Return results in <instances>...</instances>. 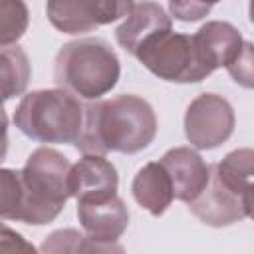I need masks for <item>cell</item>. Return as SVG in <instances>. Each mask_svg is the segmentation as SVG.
<instances>
[{
	"mask_svg": "<svg viewBox=\"0 0 254 254\" xmlns=\"http://www.w3.org/2000/svg\"><path fill=\"white\" fill-rule=\"evenodd\" d=\"M171 16L157 2H131V8L115 30L117 44L131 56L155 34L171 30Z\"/></svg>",
	"mask_w": 254,
	"mask_h": 254,
	"instance_id": "13",
	"label": "cell"
},
{
	"mask_svg": "<svg viewBox=\"0 0 254 254\" xmlns=\"http://www.w3.org/2000/svg\"><path fill=\"white\" fill-rule=\"evenodd\" d=\"M24 206L22 177L16 169L0 167V218L20 220Z\"/></svg>",
	"mask_w": 254,
	"mask_h": 254,
	"instance_id": "18",
	"label": "cell"
},
{
	"mask_svg": "<svg viewBox=\"0 0 254 254\" xmlns=\"http://www.w3.org/2000/svg\"><path fill=\"white\" fill-rule=\"evenodd\" d=\"M119 177L105 157L83 155L77 163L71 165L67 177L69 196L75 200H95L117 194Z\"/></svg>",
	"mask_w": 254,
	"mask_h": 254,
	"instance_id": "10",
	"label": "cell"
},
{
	"mask_svg": "<svg viewBox=\"0 0 254 254\" xmlns=\"http://www.w3.org/2000/svg\"><path fill=\"white\" fill-rule=\"evenodd\" d=\"M135 58L163 81L198 83L208 77L196 60L192 36L173 32V28L149 38L135 52Z\"/></svg>",
	"mask_w": 254,
	"mask_h": 254,
	"instance_id": "5",
	"label": "cell"
},
{
	"mask_svg": "<svg viewBox=\"0 0 254 254\" xmlns=\"http://www.w3.org/2000/svg\"><path fill=\"white\" fill-rule=\"evenodd\" d=\"M73 254H125V248L119 242H103V240H93L89 236H81L77 242V248Z\"/></svg>",
	"mask_w": 254,
	"mask_h": 254,
	"instance_id": "23",
	"label": "cell"
},
{
	"mask_svg": "<svg viewBox=\"0 0 254 254\" xmlns=\"http://www.w3.org/2000/svg\"><path fill=\"white\" fill-rule=\"evenodd\" d=\"M234 109L230 101L218 93L196 95L185 111V137L190 147L210 151L226 143L234 131Z\"/></svg>",
	"mask_w": 254,
	"mask_h": 254,
	"instance_id": "6",
	"label": "cell"
},
{
	"mask_svg": "<svg viewBox=\"0 0 254 254\" xmlns=\"http://www.w3.org/2000/svg\"><path fill=\"white\" fill-rule=\"evenodd\" d=\"M30 22L28 6L20 0H0V46H18Z\"/></svg>",
	"mask_w": 254,
	"mask_h": 254,
	"instance_id": "17",
	"label": "cell"
},
{
	"mask_svg": "<svg viewBox=\"0 0 254 254\" xmlns=\"http://www.w3.org/2000/svg\"><path fill=\"white\" fill-rule=\"evenodd\" d=\"M0 254H38V248L20 232L0 222Z\"/></svg>",
	"mask_w": 254,
	"mask_h": 254,
	"instance_id": "20",
	"label": "cell"
},
{
	"mask_svg": "<svg viewBox=\"0 0 254 254\" xmlns=\"http://www.w3.org/2000/svg\"><path fill=\"white\" fill-rule=\"evenodd\" d=\"M131 2H87V0H50L46 16L64 34H85L99 26L125 18Z\"/></svg>",
	"mask_w": 254,
	"mask_h": 254,
	"instance_id": "7",
	"label": "cell"
},
{
	"mask_svg": "<svg viewBox=\"0 0 254 254\" xmlns=\"http://www.w3.org/2000/svg\"><path fill=\"white\" fill-rule=\"evenodd\" d=\"M157 135V115L151 103L135 93H119L83 107V125L73 143L83 155L125 153L147 149Z\"/></svg>",
	"mask_w": 254,
	"mask_h": 254,
	"instance_id": "1",
	"label": "cell"
},
{
	"mask_svg": "<svg viewBox=\"0 0 254 254\" xmlns=\"http://www.w3.org/2000/svg\"><path fill=\"white\" fill-rule=\"evenodd\" d=\"M190 36L196 60L208 75L220 67H228L240 56L246 42L238 28L220 20L206 22Z\"/></svg>",
	"mask_w": 254,
	"mask_h": 254,
	"instance_id": "8",
	"label": "cell"
},
{
	"mask_svg": "<svg viewBox=\"0 0 254 254\" xmlns=\"http://www.w3.org/2000/svg\"><path fill=\"white\" fill-rule=\"evenodd\" d=\"M119 73V58L103 38L71 40L54 58V81L77 99H101L117 85Z\"/></svg>",
	"mask_w": 254,
	"mask_h": 254,
	"instance_id": "2",
	"label": "cell"
},
{
	"mask_svg": "<svg viewBox=\"0 0 254 254\" xmlns=\"http://www.w3.org/2000/svg\"><path fill=\"white\" fill-rule=\"evenodd\" d=\"M14 123L32 141L73 145L81 133L83 105L60 87L34 89L20 99L14 111Z\"/></svg>",
	"mask_w": 254,
	"mask_h": 254,
	"instance_id": "4",
	"label": "cell"
},
{
	"mask_svg": "<svg viewBox=\"0 0 254 254\" xmlns=\"http://www.w3.org/2000/svg\"><path fill=\"white\" fill-rule=\"evenodd\" d=\"M81 236L77 228H58L42 240L38 254H73Z\"/></svg>",
	"mask_w": 254,
	"mask_h": 254,
	"instance_id": "19",
	"label": "cell"
},
{
	"mask_svg": "<svg viewBox=\"0 0 254 254\" xmlns=\"http://www.w3.org/2000/svg\"><path fill=\"white\" fill-rule=\"evenodd\" d=\"M226 69L238 85H242L246 89L252 87V44L250 42H244V48H242L240 56Z\"/></svg>",
	"mask_w": 254,
	"mask_h": 254,
	"instance_id": "21",
	"label": "cell"
},
{
	"mask_svg": "<svg viewBox=\"0 0 254 254\" xmlns=\"http://www.w3.org/2000/svg\"><path fill=\"white\" fill-rule=\"evenodd\" d=\"M32 65L20 46H0V107L22 95L30 83Z\"/></svg>",
	"mask_w": 254,
	"mask_h": 254,
	"instance_id": "16",
	"label": "cell"
},
{
	"mask_svg": "<svg viewBox=\"0 0 254 254\" xmlns=\"http://www.w3.org/2000/svg\"><path fill=\"white\" fill-rule=\"evenodd\" d=\"M216 181L226 187L240 200L252 204V173H254V153L252 149H236L228 153L216 165H210Z\"/></svg>",
	"mask_w": 254,
	"mask_h": 254,
	"instance_id": "15",
	"label": "cell"
},
{
	"mask_svg": "<svg viewBox=\"0 0 254 254\" xmlns=\"http://www.w3.org/2000/svg\"><path fill=\"white\" fill-rule=\"evenodd\" d=\"M131 192L137 204L153 216H161L175 200L169 175L159 161H151L137 171L131 183Z\"/></svg>",
	"mask_w": 254,
	"mask_h": 254,
	"instance_id": "14",
	"label": "cell"
},
{
	"mask_svg": "<svg viewBox=\"0 0 254 254\" xmlns=\"http://www.w3.org/2000/svg\"><path fill=\"white\" fill-rule=\"evenodd\" d=\"M171 181L173 198L190 204L200 196L210 179V165L192 147H173L159 161Z\"/></svg>",
	"mask_w": 254,
	"mask_h": 254,
	"instance_id": "9",
	"label": "cell"
},
{
	"mask_svg": "<svg viewBox=\"0 0 254 254\" xmlns=\"http://www.w3.org/2000/svg\"><path fill=\"white\" fill-rule=\"evenodd\" d=\"M71 163L52 147L34 149L20 169L24 206L20 222L42 226L52 222L71 198L67 189Z\"/></svg>",
	"mask_w": 254,
	"mask_h": 254,
	"instance_id": "3",
	"label": "cell"
},
{
	"mask_svg": "<svg viewBox=\"0 0 254 254\" xmlns=\"http://www.w3.org/2000/svg\"><path fill=\"white\" fill-rule=\"evenodd\" d=\"M8 155V115L4 107H0V163Z\"/></svg>",
	"mask_w": 254,
	"mask_h": 254,
	"instance_id": "24",
	"label": "cell"
},
{
	"mask_svg": "<svg viewBox=\"0 0 254 254\" xmlns=\"http://www.w3.org/2000/svg\"><path fill=\"white\" fill-rule=\"evenodd\" d=\"M77 220L85 236L117 242L129 226V210L117 194L95 200H77Z\"/></svg>",
	"mask_w": 254,
	"mask_h": 254,
	"instance_id": "11",
	"label": "cell"
},
{
	"mask_svg": "<svg viewBox=\"0 0 254 254\" xmlns=\"http://www.w3.org/2000/svg\"><path fill=\"white\" fill-rule=\"evenodd\" d=\"M212 10V4H200V2H169L171 18L181 22H196L204 18Z\"/></svg>",
	"mask_w": 254,
	"mask_h": 254,
	"instance_id": "22",
	"label": "cell"
},
{
	"mask_svg": "<svg viewBox=\"0 0 254 254\" xmlns=\"http://www.w3.org/2000/svg\"><path fill=\"white\" fill-rule=\"evenodd\" d=\"M189 210L202 224L222 228V226H230L242 218H248L252 214V204L240 200L226 187H222L210 171L206 189L200 192V196L196 200H192L189 204Z\"/></svg>",
	"mask_w": 254,
	"mask_h": 254,
	"instance_id": "12",
	"label": "cell"
}]
</instances>
